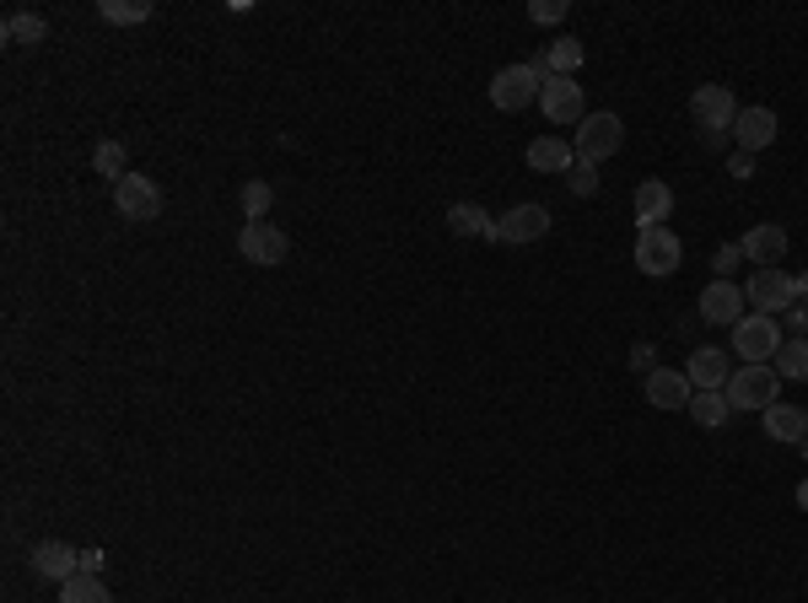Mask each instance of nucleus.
<instances>
[{
    "label": "nucleus",
    "instance_id": "nucleus-14",
    "mask_svg": "<svg viewBox=\"0 0 808 603\" xmlns=\"http://www.w3.org/2000/svg\"><path fill=\"white\" fill-rule=\"evenodd\" d=\"M690 399H695V388H690L685 372H669V366L646 372V404L652 409H690Z\"/></svg>",
    "mask_w": 808,
    "mask_h": 603
},
{
    "label": "nucleus",
    "instance_id": "nucleus-15",
    "mask_svg": "<svg viewBox=\"0 0 808 603\" xmlns=\"http://www.w3.org/2000/svg\"><path fill=\"white\" fill-rule=\"evenodd\" d=\"M76 571H81V555L71 544H60V539L33 544V576H43V582H71Z\"/></svg>",
    "mask_w": 808,
    "mask_h": 603
},
{
    "label": "nucleus",
    "instance_id": "nucleus-23",
    "mask_svg": "<svg viewBox=\"0 0 808 603\" xmlns=\"http://www.w3.org/2000/svg\"><path fill=\"white\" fill-rule=\"evenodd\" d=\"M447 227H453L458 238H490V227H496V221L485 216L480 205H453V210H447Z\"/></svg>",
    "mask_w": 808,
    "mask_h": 603
},
{
    "label": "nucleus",
    "instance_id": "nucleus-21",
    "mask_svg": "<svg viewBox=\"0 0 808 603\" xmlns=\"http://www.w3.org/2000/svg\"><path fill=\"white\" fill-rule=\"evenodd\" d=\"M727 415H733V404H727L723 388H706V394H695V399H690V420H695L701 432H723Z\"/></svg>",
    "mask_w": 808,
    "mask_h": 603
},
{
    "label": "nucleus",
    "instance_id": "nucleus-38",
    "mask_svg": "<svg viewBox=\"0 0 808 603\" xmlns=\"http://www.w3.org/2000/svg\"><path fill=\"white\" fill-rule=\"evenodd\" d=\"M798 507H804V512H808V480L798 485Z\"/></svg>",
    "mask_w": 808,
    "mask_h": 603
},
{
    "label": "nucleus",
    "instance_id": "nucleus-30",
    "mask_svg": "<svg viewBox=\"0 0 808 603\" xmlns=\"http://www.w3.org/2000/svg\"><path fill=\"white\" fill-rule=\"evenodd\" d=\"M566 189H571L577 200H588V195H599V167H593V162H577V167L566 173Z\"/></svg>",
    "mask_w": 808,
    "mask_h": 603
},
{
    "label": "nucleus",
    "instance_id": "nucleus-31",
    "mask_svg": "<svg viewBox=\"0 0 808 603\" xmlns=\"http://www.w3.org/2000/svg\"><path fill=\"white\" fill-rule=\"evenodd\" d=\"M528 17L550 28V22H561V17H566V0H534V6H528Z\"/></svg>",
    "mask_w": 808,
    "mask_h": 603
},
{
    "label": "nucleus",
    "instance_id": "nucleus-6",
    "mask_svg": "<svg viewBox=\"0 0 808 603\" xmlns=\"http://www.w3.org/2000/svg\"><path fill=\"white\" fill-rule=\"evenodd\" d=\"M690 119L706 129V141H717V129H733V119H738V103H733V92L727 86H717V81H706V86H695L690 92Z\"/></svg>",
    "mask_w": 808,
    "mask_h": 603
},
{
    "label": "nucleus",
    "instance_id": "nucleus-29",
    "mask_svg": "<svg viewBox=\"0 0 808 603\" xmlns=\"http://www.w3.org/2000/svg\"><path fill=\"white\" fill-rule=\"evenodd\" d=\"M270 205H276V189H270L265 178L242 184V216H248V221H265V216H270Z\"/></svg>",
    "mask_w": 808,
    "mask_h": 603
},
{
    "label": "nucleus",
    "instance_id": "nucleus-3",
    "mask_svg": "<svg viewBox=\"0 0 808 603\" xmlns=\"http://www.w3.org/2000/svg\"><path fill=\"white\" fill-rule=\"evenodd\" d=\"M680 264H685L680 232H669V227H642L636 232V270L642 275H674Z\"/></svg>",
    "mask_w": 808,
    "mask_h": 603
},
{
    "label": "nucleus",
    "instance_id": "nucleus-11",
    "mask_svg": "<svg viewBox=\"0 0 808 603\" xmlns=\"http://www.w3.org/2000/svg\"><path fill=\"white\" fill-rule=\"evenodd\" d=\"M545 232H550V210L545 205H518L490 227V242H539Z\"/></svg>",
    "mask_w": 808,
    "mask_h": 603
},
{
    "label": "nucleus",
    "instance_id": "nucleus-37",
    "mask_svg": "<svg viewBox=\"0 0 808 603\" xmlns=\"http://www.w3.org/2000/svg\"><path fill=\"white\" fill-rule=\"evenodd\" d=\"M793 281H798V297L808 302V270H804V275H793Z\"/></svg>",
    "mask_w": 808,
    "mask_h": 603
},
{
    "label": "nucleus",
    "instance_id": "nucleus-17",
    "mask_svg": "<svg viewBox=\"0 0 808 603\" xmlns=\"http://www.w3.org/2000/svg\"><path fill=\"white\" fill-rule=\"evenodd\" d=\"M738 253L755 259V270H776V259L787 253V232H781V227H749V232L738 238Z\"/></svg>",
    "mask_w": 808,
    "mask_h": 603
},
{
    "label": "nucleus",
    "instance_id": "nucleus-8",
    "mask_svg": "<svg viewBox=\"0 0 808 603\" xmlns=\"http://www.w3.org/2000/svg\"><path fill=\"white\" fill-rule=\"evenodd\" d=\"M114 205H120L124 221H157L162 216V189L146 173H124L114 184Z\"/></svg>",
    "mask_w": 808,
    "mask_h": 603
},
{
    "label": "nucleus",
    "instance_id": "nucleus-18",
    "mask_svg": "<svg viewBox=\"0 0 808 603\" xmlns=\"http://www.w3.org/2000/svg\"><path fill=\"white\" fill-rule=\"evenodd\" d=\"M766 437H776V443H793L804 447L808 443V409H798V404H770L766 409Z\"/></svg>",
    "mask_w": 808,
    "mask_h": 603
},
{
    "label": "nucleus",
    "instance_id": "nucleus-13",
    "mask_svg": "<svg viewBox=\"0 0 808 603\" xmlns=\"http://www.w3.org/2000/svg\"><path fill=\"white\" fill-rule=\"evenodd\" d=\"M685 377H690V388H695V394H706V388H727L733 362H727V351H717V345H701V351H690Z\"/></svg>",
    "mask_w": 808,
    "mask_h": 603
},
{
    "label": "nucleus",
    "instance_id": "nucleus-28",
    "mask_svg": "<svg viewBox=\"0 0 808 603\" xmlns=\"http://www.w3.org/2000/svg\"><path fill=\"white\" fill-rule=\"evenodd\" d=\"M545 54H550V76H571V71L582 65V39H556V43H545Z\"/></svg>",
    "mask_w": 808,
    "mask_h": 603
},
{
    "label": "nucleus",
    "instance_id": "nucleus-35",
    "mask_svg": "<svg viewBox=\"0 0 808 603\" xmlns=\"http://www.w3.org/2000/svg\"><path fill=\"white\" fill-rule=\"evenodd\" d=\"M631 366H636V372H657V356H652V345H631Z\"/></svg>",
    "mask_w": 808,
    "mask_h": 603
},
{
    "label": "nucleus",
    "instance_id": "nucleus-26",
    "mask_svg": "<svg viewBox=\"0 0 808 603\" xmlns=\"http://www.w3.org/2000/svg\"><path fill=\"white\" fill-rule=\"evenodd\" d=\"M43 33H49V22L39 11H11L6 17V39L11 43H43Z\"/></svg>",
    "mask_w": 808,
    "mask_h": 603
},
{
    "label": "nucleus",
    "instance_id": "nucleus-9",
    "mask_svg": "<svg viewBox=\"0 0 808 603\" xmlns=\"http://www.w3.org/2000/svg\"><path fill=\"white\" fill-rule=\"evenodd\" d=\"M238 253L248 259V264H281L286 253H291V242H286V232L276 227V221H248L238 232Z\"/></svg>",
    "mask_w": 808,
    "mask_h": 603
},
{
    "label": "nucleus",
    "instance_id": "nucleus-36",
    "mask_svg": "<svg viewBox=\"0 0 808 603\" xmlns=\"http://www.w3.org/2000/svg\"><path fill=\"white\" fill-rule=\"evenodd\" d=\"M787 323L798 329V340H808V302H793V308H787Z\"/></svg>",
    "mask_w": 808,
    "mask_h": 603
},
{
    "label": "nucleus",
    "instance_id": "nucleus-34",
    "mask_svg": "<svg viewBox=\"0 0 808 603\" xmlns=\"http://www.w3.org/2000/svg\"><path fill=\"white\" fill-rule=\"evenodd\" d=\"M727 173H733V178H755V157H749V152H733Z\"/></svg>",
    "mask_w": 808,
    "mask_h": 603
},
{
    "label": "nucleus",
    "instance_id": "nucleus-12",
    "mask_svg": "<svg viewBox=\"0 0 808 603\" xmlns=\"http://www.w3.org/2000/svg\"><path fill=\"white\" fill-rule=\"evenodd\" d=\"M749 313V302H744V285L733 281H712L706 291H701V319L706 323H723V329H733V323Z\"/></svg>",
    "mask_w": 808,
    "mask_h": 603
},
{
    "label": "nucleus",
    "instance_id": "nucleus-4",
    "mask_svg": "<svg viewBox=\"0 0 808 603\" xmlns=\"http://www.w3.org/2000/svg\"><path fill=\"white\" fill-rule=\"evenodd\" d=\"M744 302L755 308V313H766V319H776V313H787L793 302H798V281L776 264V270H755L749 275V285H744Z\"/></svg>",
    "mask_w": 808,
    "mask_h": 603
},
{
    "label": "nucleus",
    "instance_id": "nucleus-10",
    "mask_svg": "<svg viewBox=\"0 0 808 603\" xmlns=\"http://www.w3.org/2000/svg\"><path fill=\"white\" fill-rule=\"evenodd\" d=\"M539 108H545L550 124H582L588 119V114H582V86L571 76H545V86H539Z\"/></svg>",
    "mask_w": 808,
    "mask_h": 603
},
{
    "label": "nucleus",
    "instance_id": "nucleus-22",
    "mask_svg": "<svg viewBox=\"0 0 808 603\" xmlns=\"http://www.w3.org/2000/svg\"><path fill=\"white\" fill-rule=\"evenodd\" d=\"M776 377L808 383V340H781V351H776Z\"/></svg>",
    "mask_w": 808,
    "mask_h": 603
},
{
    "label": "nucleus",
    "instance_id": "nucleus-27",
    "mask_svg": "<svg viewBox=\"0 0 808 603\" xmlns=\"http://www.w3.org/2000/svg\"><path fill=\"white\" fill-rule=\"evenodd\" d=\"M92 167H97L103 178H114V184H120L124 167H130V152H124V141H97V152H92Z\"/></svg>",
    "mask_w": 808,
    "mask_h": 603
},
{
    "label": "nucleus",
    "instance_id": "nucleus-16",
    "mask_svg": "<svg viewBox=\"0 0 808 603\" xmlns=\"http://www.w3.org/2000/svg\"><path fill=\"white\" fill-rule=\"evenodd\" d=\"M733 135H738V152H766L770 141H776V114L770 108H738V119H733Z\"/></svg>",
    "mask_w": 808,
    "mask_h": 603
},
{
    "label": "nucleus",
    "instance_id": "nucleus-32",
    "mask_svg": "<svg viewBox=\"0 0 808 603\" xmlns=\"http://www.w3.org/2000/svg\"><path fill=\"white\" fill-rule=\"evenodd\" d=\"M738 259H744V253H738V242H723V248L712 253V270H717V281H727V270H733Z\"/></svg>",
    "mask_w": 808,
    "mask_h": 603
},
{
    "label": "nucleus",
    "instance_id": "nucleus-7",
    "mask_svg": "<svg viewBox=\"0 0 808 603\" xmlns=\"http://www.w3.org/2000/svg\"><path fill=\"white\" fill-rule=\"evenodd\" d=\"M539 86H545V76H539L534 65H507V71L490 76V103H496L501 114H518L528 103H539Z\"/></svg>",
    "mask_w": 808,
    "mask_h": 603
},
{
    "label": "nucleus",
    "instance_id": "nucleus-2",
    "mask_svg": "<svg viewBox=\"0 0 808 603\" xmlns=\"http://www.w3.org/2000/svg\"><path fill=\"white\" fill-rule=\"evenodd\" d=\"M625 146V124H620V114H588V119L577 124V141H571V152H577V162H609L614 152Z\"/></svg>",
    "mask_w": 808,
    "mask_h": 603
},
{
    "label": "nucleus",
    "instance_id": "nucleus-33",
    "mask_svg": "<svg viewBox=\"0 0 808 603\" xmlns=\"http://www.w3.org/2000/svg\"><path fill=\"white\" fill-rule=\"evenodd\" d=\"M103 565H108L103 550H81V576H103Z\"/></svg>",
    "mask_w": 808,
    "mask_h": 603
},
{
    "label": "nucleus",
    "instance_id": "nucleus-24",
    "mask_svg": "<svg viewBox=\"0 0 808 603\" xmlns=\"http://www.w3.org/2000/svg\"><path fill=\"white\" fill-rule=\"evenodd\" d=\"M60 603H114V593L103 588V576H71V582H60Z\"/></svg>",
    "mask_w": 808,
    "mask_h": 603
},
{
    "label": "nucleus",
    "instance_id": "nucleus-19",
    "mask_svg": "<svg viewBox=\"0 0 808 603\" xmlns=\"http://www.w3.org/2000/svg\"><path fill=\"white\" fill-rule=\"evenodd\" d=\"M674 210V189L663 184V178H646L636 184V221L642 227H663V216Z\"/></svg>",
    "mask_w": 808,
    "mask_h": 603
},
{
    "label": "nucleus",
    "instance_id": "nucleus-20",
    "mask_svg": "<svg viewBox=\"0 0 808 603\" xmlns=\"http://www.w3.org/2000/svg\"><path fill=\"white\" fill-rule=\"evenodd\" d=\"M528 167H534V173H571V167H577V152H571L566 141H556V135H539V141L528 146Z\"/></svg>",
    "mask_w": 808,
    "mask_h": 603
},
{
    "label": "nucleus",
    "instance_id": "nucleus-25",
    "mask_svg": "<svg viewBox=\"0 0 808 603\" xmlns=\"http://www.w3.org/2000/svg\"><path fill=\"white\" fill-rule=\"evenodd\" d=\"M97 17H103V22H114V28H135V22H146V17H152V0H103V6H97Z\"/></svg>",
    "mask_w": 808,
    "mask_h": 603
},
{
    "label": "nucleus",
    "instance_id": "nucleus-5",
    "mask_svg": "<svg viewBox=\"0 0 808 603\" xmlns=\"http://www.w3.org/2000/svg\"><path fill=\"white\" fill-rule=\"evenodd\" d=\"M776 388H781V377H776V366H744V372H733L727 377V404L733 409H760L766 415L770 404H776Z\"/></svg>",
    "mask_w": 808,
    "mask_h": 603
},
{
    "label": "nucleus",
    "instance_id": "nucleus-1",
    "mask_svg": "<svg viewBox=\"0 0 808 603\" xmlns=\"http://www.w3.org/2000/svg\"><path fill=\"white\" fill-rule=\"evenodd\" d=\"M781 323L766 319V313H744V319L733 323V351L744 356V366H766L776 362V351H781Z\"/></svg>",
    "mask_w": 808,
    "mask_h": 603
}]
</instances>
